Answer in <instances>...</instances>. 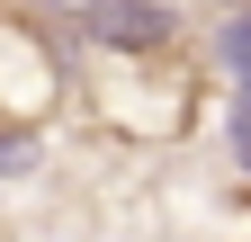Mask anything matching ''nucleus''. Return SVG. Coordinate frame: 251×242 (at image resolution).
Listing matches in <instances>:
<instances>
[{
	"instance_id": "nucleus-2",
	"label": "nucleus",
	"mask_w": 251,
	"mask_h": 242,
	"mask_svg": "<svg viewBox=\"0 0 251 242\" xmlns=\"http://www.w3.org/2000/svg\"><path fill=\"white\" fill-rule=\"evenodd\" d=\"M72 108V45L27 0H0V135H45Z\"/></svg>"
},
{
	"instance_id": "nucleus-7",
	"label": "nucleus",
	"mask_w": 251,
	"mask_h": 242,
	"mask_svg": "<svg viewBox=\"0 0 251 242\" xmlns=\"http://www.w3.org/2000/svg\"><path fill=\"white\" fill-rule=\"evenodd\" d=\"M215 9H251V0H215Z\"/></svg>"
},
{
	"instance_id": "nucleus-3",
	"label": "nucleus",
	"mask_w": 251,
	"mask_h": 242,
	"mask_svg": "<svg viewBox=\"0 0 251 242\" xmlns=\"http://www.w3.org/2000/svg\"><path fill=\"white\" fill-rule=\"evenodd\" d=\"M63 45H108V54H152V45H188L171 0H72L54 18Z\"/></svg>"
},
{
	"instance_id": "nucleus-6",
	"label": "nucleus",
	"mask_w": 251,
	"mask_h": 242,
	"mask_svg": "<svg viewBox=\"0 0 251 242\" xmlns=\"http://www.w3.org/2000/svg\"><path fill=\"white\" fill-rule=\"evenodd\" d=\"M225 242H251V179H233V197H225Z\"/></svg>"
},
{
	"instance_id": "nucleus-5",
	"label": "nucleus",
	"mask_w": 251,
	"mask_h": 242,
	"mask_svg": "<svg viewBox=\"0 0 251 242\" xmlns=\"http://www.w3.org/2000/svg\"><path fill=\"white\" fill-rule=\"evenodd\" d=\"M225 144H233V170L251 179V90H233V117H225Z\"/></svg>"
},
{
	"instance_id": "nucleus-1",
	"label": "nucleus",
	"mask_w": 251,
	"mask_h": 242,
	"mask_svg": "<svg viewBox=\"0 0 251 242\" xmlns=\"http://www.w3.org/2000/svg\"><path fill=\"white\" fill-rule=\"evenodd\" d=\"M215 81L188 45H152V54H108V45H72V108L117 144H188L206 126Z\"/></svg>"
},
{
	"instance_id": "nucleus-4",
	"label": "nucleus",
	"mask_w": 251,
	"mask_h": 242,
	"mask_svg": "<svg viewBox=\"0 0 251 242\" xmlns=\"http://www.w3.org/2000/svg\"><path fill=\"white\" fill-rule=\"evenodd\" d=\"M215 63H225L233 90H251V9H225V27H215Z\"/></svg>"
}]
</instances>
